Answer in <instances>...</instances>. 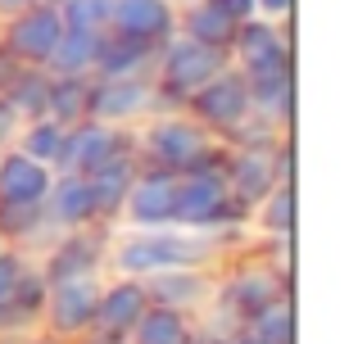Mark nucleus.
Returning <instances> with one entry per match:
<instances>
[{"label":"nucleus","mask_w":358,"mask_h":344,"mask_svg":"<svg viewBox=\"0 0 358 344\" xmlns=\"http://www.w3.org/2000/svg\"><path fill=\"white\" fill-rule=\"evenodd\" d=\"M218 240L213 231L191 227H122L114 240H105V263L114 276H145L168 272V267H195L209 263Z\"/></svg>","instance_id":"obj_1"},{"label":"nucleus","mask_w":358,"mask_h":344,"mask_svg":"<svg viewBox=\"0 0 358 344\" xmlns=\"http://www.w3.org/2000/svg\"><path fill=\"white\" fill-rule=\"evenodd\" d=\"M141 132H136V145H145V154L155 159V168H173V172H186V168H200V163L213 159V132L191 114H150L141 118Z\"/></svg>","instance_id":"obj_2"},{"label":"nucleus","mask_w":358,"mask_h":344,"mask_svg":"<svg viewBox=\"0 0 358 344\" xmlns=\"http://www.w3.org/2000/svg\"><path fill=\"white\" fill-rule=\"evenodd\" d=\"M241 204L231 195L222 168L200 163V168H186L177 181V209H173V227H191V231H213V227H231L241 218Z\"/></svg>","instance_id":"obj_3"},{"label":"nucleus","mask_w":358,"mask_h":344,"mask_svg":"<svg viewBox=\"0 0 358 344\" xmlns=\"http://www.w3.org/2000/svg\"><path fill=\"white\" fill-rule=\"evenodd\" d=\"M222 68H227V50H222V45H204V41H195V36L173 32V36L159 41L155 73H150V77H155L159 91L186 100L191 91H200L204 82H209L213 73H222Z\"/></svg>","instance_id":"obj_4"},{"label":"nucleus","mask_w":358,"mask_h":344,"mask_svg":"<svg viewBox=\"0 0 358 344\" xmlns=\"http://www.w3.org/2000/svg\"><path fill=\"white\" fill-rule=\"evenodd\" d=\"M105 290V272H87V276H69V281H50L41 299V327L55 340H78L91 331L96 322V304Z\"/></svg>","instance_id":"obj_5"},{"label":"nucleus","mask_w":358,"mask_h":344,"mask_svg":"<svg viewBox=\"0 0 358 344\" xmlns=\"http://www.w3.org/2000/svg\"><path fill=\"white\" fill-rule=\"evenodd\" d=\"M164 100V91L155 87L150 73H136V77H96L91 82V96H87V118H100V123H141L150 118Z\"/></svg>","instance_id":"obj_6"},{"label":"nucleus","mask_w":358,"mask_h":344,"mask_svg":"<svg viewBox=\"0 0 358 344\" xmlns=\"http://www.w3.org/2000/svg\"><path fill=\"white\" fill-rule=\"evenodd\" d=\"M186 105H191V114L200 118L209 132H222V136H231V132L245 123V118L254 114L250 87H245V73H241V68L213 73V77L204 82L200 91H191V96H186Z\"/></svg>","instance_id":"obj_7"},{"label":"nucleus","mask_w":358,"mask_h":344,"mask_svg":"<svg viewBox=\"0 0 358 344\" xmlns=\"http://www.w3.org/2000/svg\"><path fill=\"white\" fill-rule=\"evenodd\" d=\"M59 36H64V18L55 0H36V5L5 18V54L18 63H32V68H41L50 59Z\"/></svg>","instance_id":"obj_8"},{"label":"nucleus","mask_w":358,"mask_h":344,"mask_svg":"<svg viewBox=\"0 0 358 344\" xmlns=\"http://www.w3.org/2000/svg\"><path fill=\"white\" fill-rule=\"evenodd\" d=\"M177 181L182 172L173 168H150V172H136L122 195L118 213L114 218L122 227H173V209H177Z\"/></svg>","instance_id":"obj_9"},{"label":"nucleus","mask_w":358,"mask_h":344,"mask_svg":"<svg viewBox=\"0 0 358 344\" xmlns=\"http://www.w3.org/2000/svg\"><path fill=\"white\" fill-rule=\"evenodd\" d=\"M122 145H127L122 127L100 123V118H78V123L64 127V150H59L55 172H82V177H91L96 168H105L109 159L127 154Z\"/></svg>","instance_id":"obj_10"},{"label":"nucleus","mask_w":358,"mask_h":344,"mask_svg":"<svg viewBox=\"0 0 358 344\" xmlns=\"http://www.w3.org/2000/svg\"><path fill=\"white\" fill-rule=\"evenodd\" d=\"M281 172H286V181H290V154H281L277 145H236V154H231L227 168H222V177H227V186H231L241 209H254V204L281 181Z\"/></svg>","instance_id":"obj_11"},{"label":"nucleus","mask_w":358,"mask_h":344,"mask_svg":"<svg viewBox=\"0 0 358 344\" xmlns=\"http://www.w3.org/2000/svg\"><path fill=\"white\" fill-rule=\"evenodd\" d=\"M141 285H145L150 304H164V308H177V313H200V308H209L213 294H218V276L209 272V263L168 267V272L145 276Z\"/></svg>","instance_id":"obj_12"},{"label":"nucleus","mask_w":358,"mask_h":344,"mask_svg":"<svg viewBox=\"0 0 358 344\" xmlns=\"http://www.w3.org/2000/svg\"><path fill=\"white\" fill-rule=\"evenodd\" d=\"M145 304H150V294H145V285H141L136 276H114V281H105V290H100L91 331H96L100 340H122L131 331V322L141 317Z\"/></svg>","instance_id":"obj_13"},{"label":"nucleus","mask_w":358,"mask_h":344,"mask_svg":"<svg viewBox=\"0 0 358 344\" xmlns=\"http://www.w3.org/2000/svg\"><path fill=\"white\" fill-rule=\"evenodd\" d=\"M109 32L159 45L164 36L177 32V5H173V0H114Z\"/></svg>","instance_id":"obj_14"},{"label":"nucleus","mask_w":358,"mask_h":344,"mask_svg":"<svg viewBox=\"0 0 358 344\" xmlns=\"http://www.w3.org/2000/svg\"><path fill=\"white\" fill-rule=\"evenodd\" d=\"M55 181V168L27 159L18 150H0V209H18V204H41Z\"/></svg>","instance_id":"obj_15"},{"label":"nucleus","mask_w":358,"mask_h":344,"mask_svg":"<svg viewBox=\"0 0 358 344\" xmlns=\"http://www.w3.org/2000/svg\"><path fill=\"white\" fill-rule=\"evenodd\" d=\"M45 218L55 222L59 231H73V227H91L96 222V200H91V181L82 172H55L50 190L41 200Z\"/></svg>","instance_id":"obj_16"},{"label":"nucleus","mask_w":358,"mask_h":344,"mask_svg":"<svg viewBox=\"0 0 358 344\" xmlns=\"http://www.w3.org/2000/svg\"><path fill=\"white\" fill-rule=\"evenodd\" d=\"M100 267H105V240H96L87 227H73V231H64V240L50 249L41 276H45V285H50V281H69V276L100 272Z\"/></svg>","instance_id":"obj_17"},{"label":"nucleus","mask_w":358,"mask_h":344,"mask_svg":"<svg viewBox=\"0 0 358 344\" xmlns=\"http://www.w3.org/2000/svg\"><path fill=\"white\" fill-rule=\"evenodd\" d=\"M227 50L236 54L241 73L290 59V45H286V36H281V23H268V18H259V14L245 18V23H236V36H231Z\"/></svg>","instance_id":"obj_18"},{"label":"nucleus","mask_w":358,"mask_h":344,"mask_svg":"<svg viewBox=\"0 0 358 344\" xmlns=\"http://www.w3.org/2000/svg\"><path fill=\"white\" fill-rule=\"evenodd\" d=\"M155 50L159 45H150V41H131V36H118V32H100L91 73H96V77H136V73L155 68Z\"/></svg>","instance_id":"obj_19"},{"label":"nucleus","mask_w":358,"mask_h":344,"mask_svg":"<svg viewBox=\"0 0 358 344\" xmlns=\"http://www.w3.org/2000/svg\"><path fill=\"white\" fill-rule=\"evenodd\" d=\"M122 340L127 344H186L191 340V313L164 308V304H145Z\"/></svg>","instance_id":"obj_20"},{"label":"nucleus","mask_w":358,"mask_h":344,"mask_svg":"<svg viewBox=\"0 0 358 344\" xmlns=\"http://www.w3.org/2000/svg\"><path fill=\"white\" fill-rule=\"evenodd\" d=\"M96 45L100 32H78V27H64V36L55 41L50 59L41 63L50 77H87L91 63H96Z\"/></svg>","instance_id":"obj_21"},{"label":"nucleus","mask_w":358,"mask_h":344,"mask_svg":"<svg viewBox=\"0 0 358 344\" xmlns=\"http://www.w3.org/2000/svg\"><path fill=\"white\" fill-rule=\"evenodd\" d=\"M177 32L195 36V41H204V45H222V50H227L231 36H236V23H231L213 0H195V5L177 9Z\"/></svg>","instance_id":"obj_22"},{"label":"nucleus","mask_w":358,"mask_h":344,"mask_svg":"<svg viewBox=\"0 0 358 344\" xmlns=\"http://www.w3.org/2000/svg\"><path fill=\"white\" fill-rule=\"evenodd\" d=\"M131 177H136V159L131 154H118V159H109L105 168H96L87 177L91 181V200H96V218H114L122 195H127Z\"/></svg>","instance_id":"obj_23"},{"label":"nucleus","mask_w":358,"mask_h":344,"mask_svg":"<svg viewBox=\"0 0 358 344\" xmlns=\"http://www.w3.org/2000/svg\"><path fill=\"white\" fill-rule=\"evenodd\" d=\"M0 96L9 100V109H14L23 123L27 118H50V73H36V68L14 73Z\"/></svg>","instance_id":"obj_24"},{"label":"nucleus","mask_w":358,"mask_h":344,"mask_svg":"<svg viewBox=\"0 0 358 344\" xmlns=\"http://www.w3.org/2000/svg\"><path fill=\"white\" fill-rule=\"evenodd\" d=\"M241 331L250 336V344H290L295 340V313H290V299H268L263 308H254L250 317L241 322Z\"/></svg>","instance_id":"obj_25"},{"label":"nucleus","mask_w":358,"mask_h":344,"mask_svg":"<svg viewBox=\"0 0 358 344\" xmlns=\"http://www.w3.org/2000/svg\"><path fill=\"white\" fill-rule=\"evenodd\" d=\"M9 150L45 163V168H55V163H59V150H64V123L59 118H27V123L18 127V136H14Z\"/></svg>","instance_id":"obj_26"},{"label":"nucleus","mask_w":358,"mask_h":344,"mask_svg":"<svg viewBox=\"0 0 358 344\" xmlns=\"http://www.w3.org/2000/svg\"><path fill=\"white\" fill-rule=\"evenodd\" d=\"M250 213H254V227H259L263 236L286 240L290 236V218H295V190H290V181H277Z\"/></svg>","instance_id":"obj_27"},{"label":"nucleus","mask_w":358,"mask_h":344,"mask_svg":"<svg viewBox=\"0 0 358 344\" xmlns=\"http://www.w3.org/2000/svg\"><path fill=\"white\" fill-rule=\"evenodd\" d=\"M87 96L91 77H50V118H59L64 127L87 118Z\"/></svg>","instance_id":"obj_28"},{"label":"nucleus","mask_w":358,"mask_h":344,"mask_svg":"<svg viewBox=\"0 0 358 344\" xmlns=\"http://www.w3.org/2000/svg\"><path fill=\"white\" fill-rule=\"evenodd\" d=\"M55 5H59L64 27H78V32H109L114 0H55Z\"/></svg>","instance_id":"obj_29"},{"label":"nucleus","mask_w":358,"mask_h":344,"mask_svg":"<svg viewBox=\"0 0 358 344\" xmlns=\"http://www.w3.org/2000/svg\"><path fill=\"white\" fill-rule=\"evenodd\" d=\"M23 267H27V258L18 254V249H0V304H5L9 294L18 290V281H23Z\"/></svg>","instance_id":"obj_30"},{"label":"nucleus","mask_w":358,"mask_h":344,"mask_svg":"<svg viewBox=\"0 0 358 344\" xmlns=\"http://www.w3.org/2000/svg\"><path fill=\"white\" fill-rule=\"evenodd\" d=\"M18 127H23V118H18L14 109H9V100L0 96V150H9V145H14Z\"/></svg>","instance_id":"obj_31"},{"label":"nucleus","mask_w":358,"mask_h":344,"mask_svg":"<svg viewBox=\"0 0 358 344\" xmlns=\"http://www.w3.org/2000/svg\"><path fill=\"white\" fill-rule=\"evenodd\" d=\"M290 9H295V0H254V14L268 18V23H286Z\"/></svg>","instance_id":"obj_32"},{"label":"nucleus","mask_w":358,"mask_h":344,"mask_svg":"<svg viewBox=\"0 0 358 344\" xmlns=\"http://www.w3.org/2000/svg\"><path fill=\"white\" fill-rule=\"evenodd\" d=\"M213 5H218L222 14L231 18V23H245V18H254V0H213Z\"/></svg>","instance_id":"obj_33"},{"label":"nucleus","mask_w":358,"mask_h":344,"mask_svg":"<svg viewBox=\"0 0 358 344\" xmlns=\"http://www.w3.org/2000/svg\"><path fill=\"white\" fill-rule=\"evenodd\" d=\"M27 5H36V0H0V18L18 14V9H27Z\"/></svg>","instance_id":"obj_34"},{"label":"nucleus","mask_w":358,"mask_h":344,"mask_svg":"<svg viewBox=\"0 0 358 344\" xmlns=\"http://www.w3.org/2000/svg\"><path fill=\"white\" fill-rule=\"evenodd\" d=\"M9 77H14V68H9V54H0V91H5Z\"/></svg>","instance_id":"obj_35"},{"label":"nucleus","mask_w":358,"mask_h":344,"mask_svg":"<svg viewBox=\"0 0 358 344\" xmlns=\"http://www.w3.org/2000/svg\"><path fill=\"white\" fill-rule=\"evenodd\" d=\"M23 344H64V340H23Z\"/></svg>","instance_id":"obj_36"},{"label":"nucleus","mask_w":358,"mask_h":344,"mask_svg":"<svg viewBox=\"0 0 358 344\" xmlns=\"http://www.w3.org/2000/svg\"><path fill=\"white\" fill-rule=\"evenodd\" d=\"M173 5H177V9H182V5H195V0H173Z\"/></svg>","instance_id":"obj_37"},{"label":"nucleus","mask_w":358,"mask_h":344,"mask_svg":"<svg viewBox=\"0 0 358 344\" xmlns=\"http://www.w3.org/2000/svg\"><path fill=\"white\" fill-rule=\"evenodd\" d=\"M100 344H127V340H100Z\"/></svg>","instance_id":"obj_38"},{"label":"nucleus","mask_w":358,"mask_h":344,"mask_svg":"<svg viewBox=\"0 0 358 344\" xmlns=\"http://www.w3.org/2000/svg\"><path fill=\"white\" fill-rule=\"evenodd\" d=\"M0 249H5V236H0Z\"/></svg>","instance_id":"obj_39"}]
</instances>
